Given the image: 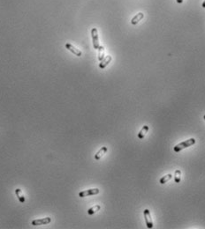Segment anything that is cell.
<instances>
[{
	"mask_svg": "<svg viewBox=\"0 0 205 229\" xmlns=\"http://www.w3.org/2000/svg\"><path fill=\"white\" fill-rule=\"evenodd\" d=\"M195 144V139H189L186 141H183L180 144H178L177 145L174 146V151L175 152H181V150L185 149V148H188L193 145Z\"/></svg>",
	"mask_w": 205,
	"mask_h": 229,
	"instance_id": "cell-1",
	"label": "cell"
},
{
	"mask_svg": "<svg viewBox=\"0 0 205 229\" xmlns=\"http://www.w3.org/2000/svg\"><path fill=\"white\" fill-rule=\"evenodd\" d=\"M100 192L99 189L96 188V189H87V190H83L80 191L79 193V197L80 198H86L89 197V196H93V195H97Z\"/></svg>",
	"mask_w": 205,
	"mask_h": 229,
	"instance_id": "cell-2",
	"label": "cell"
},
{
	"mask_svg": "<svg viewBox=\"0 0 205 229\" xmlns=\"http://www.w3.org/2000/svg\"><path fill=\"white\" fill-rule=\"evenodd\" d=\"M91 36H92V42H93V47L94 49H97L99 48V39H98V31L97 28H92L91 30Z\"/></svg>",
	"mask_w": 205,
	"mask_h": 229,
	"instance_id": "cell-3",
	"label": "cell"
},
{
	"mask_svg": "<svg viewBox=\"0 0 205 229\" xmlns=\"http://www.w3.org/2000/svg\"><path fill=\"white\" fill-rule=\"evenodd\" d=\"M143 215H144V219L146 221V225H147L148 228H152L153 227V221L151 219V215H150V212L149 209H145L143 212Z\"/></svg>",
	"mask_w": 205,
	"mask_h": 229,
	"instance_id": "cell-4",
	"label": "cell"
},
{
	"mask_svg": "<svg viewBox=\"0 0 205 229\" xmlns=\"http://www.w3.org/2000/svg\"><path fill=\"white\" fill-rule=\"evenodd\" d=\"M51 221V219L50 217H46L43 219H35L31 222V224L33 226H41V225H47Z\"/></svg>",
	"mask_w": 205,
	"mask_h": 229,
	"instance_id": "cell-5",
	"label": "cell"
},
{
	"mask_svg": "<svg viewBox=\"0 0 205 229\" xmlns=\"http://www.w3.org/2000/svg\"><path fill=\"white\" fill-rule=\"evenodd\" d=\"M66 48L69 50V51H71L73 54H74L75 56H80L81 55H82V52L80 50V49H78L77 48H75L73 45H72L71 43H66Z\"/></svg>",
	"mask_w": 205,
	"mask_h": 229,
	"instance_id": "cell-6",
	"label": "cell"
},
{
	"mask_svg": "<svg viewBox=\"0 0 205 229\" xmlns=\"http://www.w3.org/2000/svg\"><path fill=\"white\" fill-rule=\"evenodd\" d=\"M111 56H105L101 62H100V63H99V67L101 68V69H104L107 65L111 63Z\"/></svg>",
	"mask_w": 205,
	"mask_h": 229,
	"instance_id": "cell-7",
	"label": "cell"
},
{
	"mask_svg": "<svg viewBox=\"0 0 205 229\" xmlns=\"http://www.w3.org/2000/svg\"><path fill=\"white\" fill-rule=\"evenodd\" d=\"M149 129H150V127H149L148 125H144V126L142 127V129L140 130V132L138 133V138H139L140 139H144V137L146 136V134L148 133Z\"/></svg>",
	"mask_w": 205,
	"mask_h": 229,
	"instance_id": "cell-8",
	"label": "cell"
},
{
	"mask_svg": "<svg viewBox=\"0 0 205 229\" xmlns=\"http://www.w3.org/2000/svg\"><path fill=\"white\" fill-rule=\"evenodd\" d=\"M143 17H144V14H143L142 13H137V14L132 19L131 23H132L133 25H136L137 23H139V21H141V20L143 19Z\"/></svg>",
	"mask_w": 205,
	"mask_h": 229,
	"instance_id": "cell-9",
	"label": "cell"
},
{
	"mask_svg": "<svg viewBox=\"0 0 205 229\" xmlns=\"http://www.w3.org/2000/svg\"><path fill=\"white\" fill-rule=\"evenodd\" d=\"M107 147L106 146H104V147H102L97 153H96V155H95V159H100L105 153H106V152H107Z\"/></svg>",
	"mask_w": 205,
	"mask_h": 229,
	"instance_id": "cell-10",
	"label": "cell"
},
{
	"mask_svg": "<svg viewBox=\"0 0 205 229\" xmlns=\"http://www.w3.org/2000/svg\"><path fill=\"white\" fill-rule=\"evenodd\" d=\"M98 49V60L101 62L104 57H105V49H104V46H99V48L97 49Z\"/></svg>",
	"mask_w": 205,
	"mask_h": 229,
	"instance_id": "cell-11",
	"label": "cell"
},
{
	"mask_svg": "<svg viewBox=\"0 0 205 229\" xmlns=\"http://www.w3.org/2000/svg\"><path fill=\"white\" fill-rule=\"evenodd\" d=\"M15 193H16V196H17L19 201L21 203H24L25 202V197H24V194L22 193V190L20 189H16Z\"/></svg>",
	"mask_w": 205,
	"mask_h": 229,
	"instance_id": "cell-12",
	"label": "cell"
},
{
	"mask_svg": "<svg viewBox=\"0 0 205 229\" xmlns=\"http://www.w3.org/2000/svg\"><path fill=\"white\" fill-rule=\"evenodd\" d=\"M181 180V171L180 169L175 170V174H174V181L175 182H180Z\"/></svg>",
	"mask_w": 205,
	"mask_h": 229,
	"instance_id": "cell-13",
	"label": "cell"
},
{
	"mask_svg": "<svg viewBox=\"0 0 205 229\" xmlns=\"http://www.w3.org/2000/svg\"><path fill=\"white\" fill-rule=\"evenodd\" d=\"M100 209H101V206L99 205H95V206H93L90 209L87 210V213H89L90 215H92V214L96 213L97 212H98Z\"/></svg>",
	"mask_w": 205,
	"mask_h": 229,
	"instance_id": "cell-14",
	"label": "cell"
},
{
	"mask_svg": "<svg viewBox=\"0 0 205 229\" xmlns=\"http://www.w3.org/2000/svg\"><path fill=\"white\" fill-rule=\"evenodd\" d=\"M172 177V175H171V174H168V175H164V176H163L161 179H160V181H159V182L161 183V184H164V183H166L169 180H171V178Z\"/></svg>",
	"mask_w": 205,
	"mask_h": 229,
	"instance_id": "cell-15",
	"label": "cell"
},
{
	"mask_svg": "<svg viewBox=\"0 0 205 229\" xmlns=\"http://www.w3.org/2000/svg\"><path fill=\"white\" fill-rule=\"evenodd\" d=\"M176 1H177L178 4H181V3L183 2V0H176Z\"/></svg>",
	"mask_w": 205,
	"mask_h": 229,
	"instance_id": "cell-16",
	"label": "cell"
},
{
	"mask_svg": "<svg viewBox=\"0 0 205 229\" xmlns=\"http://www.w3.org/2000/svg\"><path fill=\"white\" fill-rule=\"evenodd\" d=\"M202 8H205V0H204L203 3H202Z\"/></svg>",
	"mask_w": 205,
	"mask_h": 229,
	"instance_id": "cell-17",
	"label": "cell"
},
{
	"mask_svg": "<svg viewBox=\"0 0 205 229\" xmlns=\"http://www.w3.org/2000/svg\"><path fill=\"white\" fill-rule=\"evenodd\" d=\"M203 118H204V120H205V115H204V116H203Z\"/></svg>",
	"mask_w": 205,
	"mask_h": 229,
	"instance_id": "cell-18",
	"label": "cell"
}]
</instances>
